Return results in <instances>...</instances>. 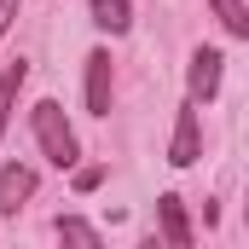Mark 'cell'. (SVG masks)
Masks as SVG:
<instances>
[{
  "label": "cell",
  "instance_id": "cell-1",
  "mask_svg": "<svg viewBox=\"0 0 249 249\" xmlns=\"http://www.w3.org/2000/svg\"><path fill=\"white\" fill-rule=\"evenodd\" d=\"M29 133H35V151L47 157V168L70 174V168L81 162V139H75V127H70L58 99H35V105H29Z\"/></svg>",
  "mask_w": 249,
  "mask_h": 249
},
{
  "label": "cell",
  "instance_id": "cell-2",
  "mask_svg": "<svg viewBox=\"0 0 249 249\" xmlns=\"http://www.w3.org/2000/svg\"><path fill=\"white\" fill-rule=\"evenodd\" d=\"M220 81H226V53H220V47H191V58H186V99L197 110L214 105V99H220Z\"/></svg>",
  "mask_w": 249,
  "mask_h": 249
},
{
  "label": "cell",
  "instance_id": "cell-3",
  "mask_svg": "<svg viewBox=\"0 0 249 249\" xmlns=\"http://www.w3.org/2000/svg\"><path fill=\"white\" fill-rule=\"evenodd\" d=\"M81 99H87V116H110V99H116V58H110V47H93L81 58Z\"/></svg>",
  "mask_w": 249,
  "mask_h": 249
},
{
  "label": "cell",
  "instance_id": "cell-4",
  "mask_svg": "<svg viewBox=\"0 0 249 249\" xmlns=\"http://www.w3.org/2000/svg\"><path fill=\"white\" fill-rule=\"evenodd\" d=\"M203 157V116H197V105H180L174 110V133H168V168H191Z\"/></svg>",
  "mask_w": 249,
  "mask_h": 249
},
{
  "label": "cell",
  "instance_id": "cell-5",
  "mask_svg": "<svg viewBox=\"0 0 249 249\" xmlns=\"http://www.w3.org/2000/svg\"><path fill=\"white\" fill-rule=\"evenodd\" d=\"M157 226H162V244L168 249H191L197 244V226H191L180 191H162V197H157Z\"/></svg>",
  "mask_w": 249,
  "mask_h": 249
},
{
  "label": "cell",
  "instance_id": "cell-6",
  "mask_svg": "<svg viewBox=\"0 0 249 249\" xmlns=\"http://www.w3.org/2000/svg\"><path fill=\"white\" fill-rule=\"evenodd\" d=\"M35 186H41V174H35L29 162H6V168H0V214H18V209L35 197Z\"/></svg>",
  "mask_w": 249,
  "mask_h": 249
},
{
  "label": "cell",
  "instance_id": "cell-7",
  "mask_svg": "<svg viewBox=\"0 0 249 249\" xmlns=\"http://www.w3.org/2000/svg\"><path fill=\"white\" fill-rule=\"evenodd\" d=\"M29 87V58H12L0 70V139H6V127H12V110H18V93Z\"/></svg>",
  "mask_w": 249,
  "mask_h": 249
},
{
  "label": "cell",
  "instance_id": "cell-8",
  "mask_svg": "<svg viewBox=\"0 0 249 249\" xmlns=\"http://www.w3.org/2000/svg\"><path fill=\"white\" fill-rule=\"evenodd\" d=\"M87 18L99 35H127L133 29V0H87Z\"/></svg>",
  "mask_w": 249,
  "mask_h": 249
},
{
  "label": "cell",
  "instance_id": "cell-9",
  "mask_svg": "<svg viewBox=\"0 0 249 249\" xmlns=\"http://www.w3.org/2000/svg\"><path fill=\"white\" fill-rule=\"evenodd\" d=\"M209 12L232 41H249V0H209Z\"/></svg>",
  "mask_w": 249,
  "mask_h": 249
},
{
  "label": "cell",
  "instance_id": "cell-10",
  "mask_svg": "<svg viewBox=\"0 0 249 249\" xmlns=\"http://www.w3.org/2000/svg\"><path fill=\"white\" fill-rule=\"evenodd\" d=\"M53 232H58L64 244H105V232H99V226H93V220H87V214H58V220H53Z\"/></svg>",
  "mask_w": 249,
  "mask_h": 249
},
{
  "label": "cell",
  "instance_id": "cell-11",
  "mask_svg": "<svg viewBox=\"0 0 249 249\" xmlns=\"http://www.w3.org/2000/svg\"><path fill=\"white\" fill-rule=\"evenodd\" d=\"M105 174H110L105 162H87V168L75 162V168H70V186H75V197H87V191H99V186H105Z\"/></svg>",
  "mask_w": 249,
  "mask_h": 249
},
{
  "label": "cell",
  "instance_id": "cell-12",
  "mask_svg": "<svg viewBox=\"0 0 249 249\" xmlns=\"http://www.w3.org/2000/svg\"><path fill=\"white\" fill-rule=\"evenodd\" d=\"M18 12H23V0H0V41H6V29L18 23Z\"/></svg>",
  "mask_w": 249,
  "mask_h": 249
}]
</instances>
